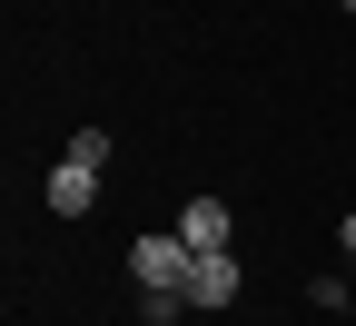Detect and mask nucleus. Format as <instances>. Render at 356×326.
<instances>
[{
  "mask_svg": "<svg viewBox=\"0 0 356 326\" xmlns=\"http://www.w3.org/2000/svg\"><path fill=\"white\" fill-rule=\"evenodd\" d=\"M99 168H109V138H99V129H79V138H70V158L50 168V188H40V198H50V218H89V208H99Z\"/></svg>",
  "mask_w": 356,
  "mask_h": 326,
  "instance_id": "obj_1",
  "label": "nucleus"
},
{
  "mask_svg": "<svg viewBox=\"0 0 356 326\" xmlns=\"http://www.w3.org/2000/svg\"><path fill=\"white\" fill-rule=\"evenodd\" d=\"M188 238H178V227H159V238H129V277H139V287H178L188 297Z\"/></svg>",
  "mask_w": 356,
  "mask_h": 326,
  "instance_id": "obj_2",
  "label": "nucleus"
},
{
  "mask_svg": "<svg viewBox=\"0 0 356 326\" xmlns=\"http://www.w3.org/2000/svg\"><path fill=\"white\" fill-rule=\"evenodd\" d=\"M228 297H238V257L228 247H198L188 257V307H228Z\"/></svg>",
  "mask_w": 356,
  "mask_h": 326,
  "instance_id": "obj_3",
  "label": "nucleus"
},
{
  "mask_svg": "<svg viewBox=\"0 0 356 326\" xmlns=\"http://www.w3.org/2000/svg\"><path fill=\"white\" fill-rule=\"evenodd\" d=\"M178 238L188 247H228V198H188L178 208Z\"/></svg>",
  "mask_w": 356,
  "mask_h": 326,
  "instance_id": "obj_4",
  "label": "nucleus"
},
{
  "mask_svg": "<svg viewBox=\"0 0 356 326\" xmlns=\"http://www.w3.org/2000/svg\"><path fill=\"white\" fill-rule=\"evenodd\" d=\"M178 316H188L178 287H139V326H178Z\"/></svg>",
  "mask_w": 356,
  "mask_h": 326,
  "instance_id": "obj_5",
  "label": "nucleus"
},
{
  "mask_svg": "<svg viewBox=\"0 0 356 326\" xmlns=\"http://www.w3.org/2000/svg\"><path fill=\"white\" fill-rule=\"evenodd\" d=\"M307 297H317V307H356V277H346V267H327V277H317Z\"/></svg>",
  "mask_w": 356,
  "mask_h": 326,
  "instance_id": "obj_6",
  "label": "nucleus"
},
{
  "mask_svg": "<svg viewBox=\"0 0 356 326\" xmlns=\"http://www.w3.org/2000/svg\"><path fill=\"white\" fill-rule=\"evenodd\" d=\"M337 257H346V267H356V218H337Z\"/></svg>",
  "mask_w": 356,
  "mask_h": 326,
  "instance_id": "obj_7",
  "label": "nucleus"
},
{
  "mask_svg": "<svg viewBox=\"0 0 356 326\" xmlns=\"http://www.w3.org/2000/svg\"><path fill=\"white\" fill-rule=\"evenodd\" d=\"M346 10H356V0H346Z\"/></svg>",
  "mask_w": 356,
  "mask_h": 326,
  "instance_id": "obj_8",
  "label": "nucleus"
}]
</instances>
